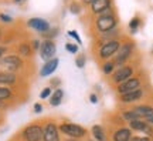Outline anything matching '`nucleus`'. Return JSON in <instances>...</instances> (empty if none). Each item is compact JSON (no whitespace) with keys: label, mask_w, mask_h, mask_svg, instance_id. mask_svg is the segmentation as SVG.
<instances>
[{"label":"nucleus","mask_w":153,"mask_h":141,"mask_svg":"<svg viewBox=\"0 0 153 141\" xmlns=\"http://www.w3.org/2000/svg\"><path fill=\"white\" fill-rule=\"evenodd\" d=\"M116 16L114 13H109V14H101V16L97 17V22H95V26H97V30L99 33H108L111 30L116 29Z\"/></svg>","instance_id":"1"},{"label":"nucleus","mask_w":153,"mask_h":141,"mask_svg":"<svg viewBox=\"0 0 153 141\" xmlns=\"http://www.w3.org/2000/svg\"><path fill=\"white\" fill-rule=\"evenodd\" d=\"M22 137L24 141H43V125L41 124H28L22 131Z\"/></svg>","instance_id":"2"},{"label":"nucleus","mask_w":153,"mask_h":141,"mask_svg":"<svg viewBox=\"0 0 153 141\" xmlns=\"http://www.w3.org/2000/svg\"><path fill=\"white\" fill-rule=\"evenodd\" d=\"M58 130H60V133L71 137V138H75V140L82 138V137L87 134V130H85V128H82L81 125H78V124H71V123L61 124L60 127H58Z\"/></svg>","instance_id":"3"},{"label":"nucleus","mask_w":153,"mask_h":141,"mask_svg":"<svg viewBox=\"0 0 153 141\" xmlns=\"http://www.w3.org/2000/svg\"><path fill=\"white\" fill-rule=\"evenodd\" d=\"M120 47V43L118 40H108V41H105L102 46H101V49H99V57L101 59H109L112 56H115L118 53V50Z\"/></svg>","instance_id":"4"},{"label":"nucleus","mask_w":153,"mask_h":141,"mask_svg":"<svg viewBox=\"0 0 153 141\" xmlns=\"http://www.w3.org/2000/svg\"><path fill=\"white\" fill-rule=\"evenodd\" d=\"M0 64L4 66L6 71H11V73H14V71H17L19 69H22L23 67V60L20 59V56L7 54V56H4L3 59L0 60Z\"/></svg>","instance_id":"5"},{"label":"nucleus","mask_w":153,"mask_h":141,"mask_svg":"<svg viewBox=\"0 0 153 141\" xmlns=\"http://www.w3.org/2000/svg\"><path fill=\"white\" fill-rule=\"evenodd\" d=\"M38 51H40V57L44 61H48V60L54 59L55 53H57V46L53 40H43Z\"/></svg>","instance_id":"6"},{"label":"nucleus","mask_w":153,"mask_h":141,"mask_svg":"<svg viewBox=\"0 0 153 141\" xmlns=\"http://www.w3.org/2000/svg\"><path fill=\"white\" fill-rule=\"evenodd\" d=\"M91 10L94 14H109L112 11V0H95L91 5Z\"/></svg>","instance_id":"7"},{"label":"nucleus","mask_w":153,"mask_h":141,"mask_svg":"<svg viewBox=\"0 0 153 141\" xmlns=\"http://www.w3.org/2000/svg\"><path fill=\"white\" fill-rule=\"evenodd\" d=\"M43 141H60V130L55 123L50 121L43 127Z\"/></svg>","instance_id":"8"},{"label":"nucleus","mask_w":153,"mask_h":141,"mask_svg":"<svg viewBox=\"0 0 153 141\" xmlns=\"http://www.w3.org/2000/svg\"><path fill=\"white\" fill-rule=\"evenodd\" d=\"M132 50H133V44L131 43H125V44H122L119 47V50H118V53H116V57H115V61H114V64L115 66H120V64H123L126 60L131 57L132 54Z\"/></svg>","instance_id":"9"},{"label":"nucleus","mask_w":153,"mask_h":141,"mask_svg":"<svg viewBox=\"0 0 153 141\" xmlns=\"http://www.w3.org/2000/svg\"><path fill=\"white\" fill-rule=\"evenodd\" d=\"M27 26L30 29L36 30L37 33H40V34H44V33H47L51 29L50 23L47 20L41 19V17H33V19H30L27 22Z\"/></svg>","instance_id":"10"},{"label":"nucleus","mask_w":153,"mask_h":141,"mask_svg":"<svg viewBox=\"0 0 153 141\" xmlns=\"http://www.w3.org/2000/svg\"><path fill=\"white\" fill-rule=\"evenodd\" d=\"M137 88H140V80L136 78V77H131L129 80L120 83L119 87H118V91H119L120 96H122V94H126V93L135 91Z\"/></svg>","instance_id":"11"},{"label":"nucleus","mask_w":153,"mask_h":141,"mask_svg":"<svg viewBox=\"0 0 153 141\" xmlns=\"http://www.w3.org/2000/svg\"><path fill=\"white\" fill-rule=\"evenodd\" d=\"M132 74H133V69L129 67V66H123V67H120L119 70L114 74V80L120 84V83L129 80V78L132 77Z\"/></svg>","instance_id":"12"},{"label":"nucleus","mask_w":153,"mask_h":141,"mask_svg":"<svg viewBox=\"0 0 153 141\" xmlns=\"http://www.w3.org/2000/svg\"><path fill=\"white\" fill-rule=\"evenodd\" d=\"M57 67H58V59H51L48 61H45L41 67V70H40V76L41 77H48L51 76L55 70H57Z\"/></svg>","instance_id":"13"},{"label":"nucleus","mask_w":153,"mask_h":141,"mask_svg":"<svg viewBox=\"0 0 153 141\" xmlns=\"http://www.w3.org/2000/svg\"><path fill=\"white\" fill-rule=\"evenodd\" d=\"M17 81V74L11 71H0V86H13Z\"/></svg>","instance_id":"14"},{"label":"nucleus","mask_w":153,"mask_h":141,"mask_svg":"<svg viewBox=\"0 0 153 141\" xmlns=\"http://www.w3.org/2000/svg\"><path fill=\"white\" fill-rule=\"evenodd\" d=\"M129 127L132 130H139V131H145L148 136L153 134V130L149 127V124L146 121H142V120H133V121H129Z\"/></svg>","instance_id":"15"},{"label":"nucleus","mask_w":153,"mask_h":141,"mask_svg":"<svg viewBox=\"0 0 153 141\" xmlns=\"http://www.w3.org/2000/svg\"><path fill=\"white\" fill-rule=\"evenodd\" d=\"M142 96H143V91L140 90V88H137V90H135V91L122 94V96H120V100H122L123 103H132V101H136V100H139Z\"/></svg>","instance_id":"16"},{"label":"nucleus","mask_w":153,"mask_h":141,"mask_svg":"<svg viewBox=\"0 0 153 141\" xmlns=\"http://www.w3.org/2000/svg\"><path fill=\"white\" fill-rule=\"evenodd\" d=\"M132 110L136 113L139 118H148L149 115L153 114V107H150V106H139V107H135Z\"/></svg>","instance_id":"17"},{"label":"nucleus","mask_w":153,"mask_h":141,"mask_svg":"<svg viewBox=\"0 0 153 141\" xmlns=\"http://www.w3.org/2000/svg\"><path fill=\"white\" fill-rule=\"evenodd\" d=\"M62 98H64V91H62L61 88H57V90H55V91L51 94V97L48 98L50 106H53V107L60 106L61 101H62Z\"/></svg>","instance_id":"18"},{"label":"nucleus","mask_w":153,"mask_h":141,"mask_svg":"<svg viewBox=\"0 0 153 141\" xmlns=\"http://www.w3.org/2000/svg\"><path fill=\"white\" fill-rule=\"evenodd\" d=\"M114 141H131V130L129 128H119L114 134Z\"/></svg>","instance_id":"19"},{"label":"nucleus","mask_w":153,"mask_h":141,"mask_svg":"<svg viewBox=\"0 0 153 141\" xmlns=\"http://www.w3.org/2000/svg\"><path fill=\"white\" fill-rule=\"evenodd\" d=\"M19 54L23 56V57H30V56L33 54V49H31V44L30 43H22L19 44Z\"/></svg>","instance_id":"20"},{"label":"nucleus","mask_w":153,"mask_h":141,"mask_svg":"<svg viewBox=\"0 0 153 141\" xmlns=\"http://www.w3.org/2000/svg\"><path fill=\"white\" fill-rule=\"evenodd\" d=\"M13 97V91H11L10 87H6V86H0V101L4 103L7 100H10Z\"/></svg>","instance_id":"21"},{"label":"nucleus","mask_w":153,"mask_h":141,"mask_svg":"<svg viewBox=\"0 0 153 141\" xmlns=\"http://www.w3.org/2000/svg\"><path fill=\"white\" fill-rule=\"evenodd\" d=\"M92 136L95 140L98 141H105L106 140V136H105L104 133V128L101 127V125H94L92 127Z\"/></svg>","instance_id":"22"},{"label":"nucleus","mask_w":153,"mask_h":141,"mask_svg":"<svg viewBox=\"0 0 153 141\" xmlns=\"http://www.w3.org/2000/svg\"><path fill=\"white\" fill-rule=\"evenodd\" d=\"M139 24H140V20H139V17H133L129 23V29H131L132 33H136L137 29H139Z\"/></svg>","instance_id":"23"},{"label":"nucleus","mask_w":153,"mask_h":141,"mask_svg":"<svg viewBox=\"0 0 153 141\" xmlns=\"http://www.w3.org/2000/svg\"><path fill=\"white\" fill-rule=\"evenodd\" d=\"M114 69H115V64H114V61H106L104 64V67H102V70H104V73L105 74H112V71H114Z\"/></svg>","instance_id":"24"},{"label":"nucleus","mask_w":153,"mask_h":141,"mask_svg":"<svg viewBox=\"0 0 153 141\" xmlns=\"http://www.w3.org/2000/svg\"><path fill=\"white\" fill-rule=\"evenodd\" d=\"M123 118L128 120V121H133V120H140V118H139V117L136 115V113H135L133 110H129V111L123 113Z\"/></svg>","instance_id":"25"},{"label":"nucleus","mask_w":153,"mask_h":141,"mask_svg":"<svg viewBox=\"0 0 153 141\" xmlns=\"http://www.w3.org/2000/svg\"><path fill=\"white\" fill-rule=\"evenodd\" d=\"M57 34H58V29L54 27V29H50L48 32L44 33L43 36L45 37V40H53V38H54L55 36H57Z\"/></svg>","instance_id":"26"},{"label":"nucleus","mask_w":153,"mask_h":141,"mask_svg":"<svg viewBox=\"0 0 153 141\" xmlns=\"http://www.w3.org/2000/svg\"><path fill=\"white\" fill-rule=\"evenodd\" d=\"M81 5L79 3H76V2H72L71 5H70V11H71L72 14H79L81 13Z\"/></svg>","instance_id":"27"},{"label":"nucleus","mask_w":153,"mask_h":141,"mask_svg":"<svg viewBox=\"0 0 153 141\" xmlns=\"http://www.w3.org/2000/svg\"><path fill=\"white\" fill-rule=\"evenodd\" d=\"M85 63H87V57L84 54H79V56H76V59H75V64L78 69H82L84 66H85Z\"/></svg>","instance_id":"28"},{"label":"nucleus","mask_w":153,"mask_h":141,"mask_svg":"<svg viewBox=\"0 0 153 141\" xmlns=\"http://www.w3.org/2000/svg\"><path fill=\"white\" fill-rule=\"evenodd\" d=\"M51 94H53V90H51V87H45L43 91L40 93V98H41V100L50 98V97H51Z\"/></svg>","instance_id":"29"},{"label":"nucleus","mask_w":153,"mask_h":141,"mask_svg":"<svg viewBox=\"0 0 153 141\" xmlns=\"http://www.w3.org/2000/svg\"><path fill=\"white\" fill-rule=\"evenodd\" d=\"M65 49H67V51H70V53H72V54L78 53V46H76V44L67 43V44H65Z\"/></svg>","instance_id":"30"},{"label":"nucleus","mask_w":153,"mask_h":141,"mask_svg":"<svg viewBox=\"0 0 153 141\" xmlns=\"http://www.w3.org/2000/svg\"><path fill=\"white\" fill-rule=\"evenodd\" d=\"M0 22L3 23H13V17L6 14V13H0Z\"/></svg>","instance_id":"31"},{"label":"nucleus","mask_w":153,"mask_h":141,"mask_svg":"<svg viewBox=\"0 0 153 141\" xmlns=\"http://www.w3.org/2000/svg\"><path fill=\"white\" fill-rule=\"evenodd\" d=\"M68 36H71L72 38H75V41H76L78 44H82L81 37H79V34H78V33H76L75 30H70V32H68Z\"/></svg>","instance_id":"32"},{"label":"nucleus","mask_w":153,"mask_h":141,"mask_svg":"<svg viewBox=\"0 0 153 141\" xmlns=\"http://www.w3.org/2000/svg\"><path fill=\"white\" fill-rule=\"evenodd\" d=\"M40 46H41V41H40V40H37V38H34L33 41H31V49H33V51H34V50H36V51H37V50H40Z\"/></svg>","instance_id":"33"},{"label":"nucleus","mask_w":153,"mask_h":141,"mask_svg":"<svg viewBox=\"0 0 153 141\" xmlns=\"http://www.w3.org/2000/svg\"><path fill=\"white\" fill-rule=\"evenodd\" d=\"M33 109H34V113H41V111H43V106H41V104L40 103H36L33 106Z\"/></svg>","instance_id":"34"},{"label":"nucleus","mask_w":153,"mask_h":141,"mask_svg":"<svg viewBox=\"0 0 153 141\" xmlns=\"http://www.w3.org/2000/svg\"><path fill=\"white\" fill-rule=\"evenodd\" d=\"M6 53H7V47L6 46H0V60L4 57Z\"/></svg>","instance_id":"35"},{"label":"nucleus","mask_w":153,"mask_h":141,"mask_svg":"<svg viewBox=\"0 0 153 141\" xmlns=\"http://www.w3.org/2000/svg\"><path fill=\"white\" fill-rule=\"evenodd\" d=\"M60 84H61L60 78H54V80H51V86L53 87H60Z\"/></svg>","instance_id":"36"},{"label":"nucleus","mask_w":153,"mask_h":141,"mask_svg":"<svg viewBox=\"0 0 153 141\" xmlns=\"http://www.w3.org/2000/svg\"><path fill=\"white\" fill-rule=\"evenodd\" d=\"M131 141H149L148 137H132Z\"/></svg>","instance_id":"37"},{"label":"nucleus","mask_w":153,"mask_h":141,"mask_svg":"<svg viewBox=\"0 0 153 141\" xmlns=\"http://www.w3.org/2000/svg\"><path fill=\"white\" fill-rule=\"evenodd\" d=\"M89 100H91V103L97 104V103H98V96H97V94H91V97H89Z\"/></svg>","instance_id":"38"},{"label":"nucleus","mask_w":153,"mask_h":141,"mask_svg":"<svg viewBox=\"0 0 153 141\" xmlns=\"http://www.w3.org/2000/svg\"><path fill=\"white\" fill-rule=\"evenodd\" d=\"M11 2H13V3H14V5L23 6V5H24V3H26V2H27V0H11Z\"/></svg>","instance_id":"39"},{"label":"nucleus","mask_w":153,"mask_h":141,"mask_svg":"<svg viewBox=\"0 0 153 141\" xmlns=\"http://www.w3.org/2000/svg\"><path fill=\"white\" fill-rule=\"evenodd\" d=\"M146 123H149V124H153V114H152V115H149L148 118H146Z\"/></svg>","instance_id":"40"},{"label":"nucleus","mask_w":153,"mask_h":141,"mask_svg":"<svg viewBox=\"0 0 153 141\" xmlns=\"http://www.w3.org/2000/svg\"><path fill=\"white\" fill-rule=\"evenodd\" d=\"M94 2H95V0H82V3H84V5H92Z\"/></svg>","instance_id":"41"},{"label":"nucleus","mask_w":153,"mask_h":141,"mask_svg":"<svg viewBox=\"0 0 153 141\" xmlns=\"http://www.w3.org/2000/svg\"><path fill=\"white\" fill-rule=\"evenodd\" d=\"M67 141H78V140H75V138H70V140H67Z\"/></svg>","instance_id":"42"},{"label":"nucleus","mask_w":153,"mask_h":141,"mask_svg":"<svg viewBox=\"0 0 153 141\" xmlns=\"http://www.w3.org/2000/svg\"><path fill=\"white\" fill-rule=\"evenodd\" d=\"M0 34H1V33H0Z\"/></svg>","instance_id":"43"}]
</instances>
